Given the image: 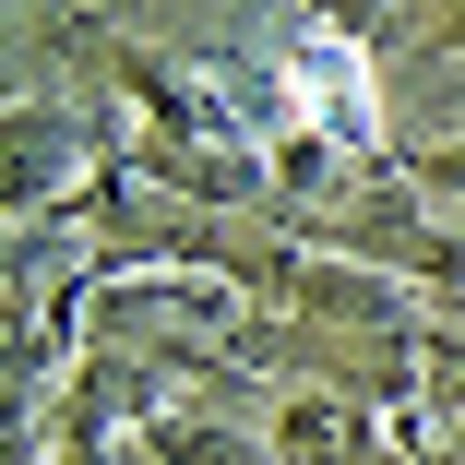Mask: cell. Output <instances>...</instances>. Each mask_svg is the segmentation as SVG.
Returning <instances> with one entry per match:
<instances>
[{"instance_id": "6da1fadb", "label": "cell", "mask_w": 465, "mask_h": 465, "mask_svg": "<svg viewBox=\"0 0 465 465\" xmlns=\"http://www.w3.org/2000/svg\"><path fill=\"white\" fill-rule=\"evenodd\" d=\"M287 72L334 108V132H370V72H358V48H346V36H287Z\"/></svg>"}]
</instances>
